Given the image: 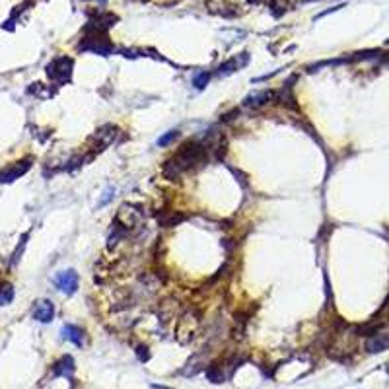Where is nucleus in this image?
I'll list each match as a JSON object with an SVG mask.
<instances>
[{
	"mask_svg": "<svg viewBox=\"0 0 389 389\" xmlns=\"http://www.w3.org/2000/svg\"><path fill=\"white\" fill-rule=\"evenodd\" d=\"M60 335H62V338L74 342L76 346H82V344H84V331H82L80 327H76V325H70V323L64 325V327L60 329Z\"/></svg>",
	"mask_w": 389,
	"mask_h": 389,
	"instance_id": "obj_7",
	"label": "nucleus"
},
{
	"mask_svg": "<svg viewBox=\"0 0 389 389\" xmlns=\"http://www.w3.org/2000/svg\"><path fill=\"white\" fill-rule=\"evenodd\" d=\"M389 348V333H376L366 340V350L370 354H380Z\"/></svg>",
	"mask_w": 389,
	"mask_h": 389,
	"instance_id": "obj_6",
	"label": "nucleus"
},
{
	"mask_svg": "<svg viewBox=\"0 0 389 389\" xmlns=\"http://www.w3.org/2000/svg\"><path fill=\"white\" fill-rule=\"evenodd\" d=\"M72 66H74L72 58H68V56H56V58H53L47 64V76L53 82L62 86V84L70 82V78H72Z\"/></svg>",
	"mask_w": 389,
	"mask_h": 389,
	"instance_id": "obj_2",
	"label": "nucleus"
},
{
	"mask_svg": "<svg viewBox=\"0 0 389 389\" xmlns=\"http://www.w3.org/2000/svg\"><path fill=\"white\" fill-rule=\"evenodd\" d=\"M55 286L62 292V294H74L78 290V275L76 271L68 269V271H60L55 277Z\"/></svg>",
	"mask_w": 389,
	"mask_h": 389,
	"instance_id": "obj_3",
	"label": "nucleus"
},
{
	"mask_svg": "<svg viewBox=\"0 0 389 389\" xmlns=\"http://www.w3.org/2000/svg\"><path fill=\"white\" fill-rule=\"evenodd\" d=\"M185 216H181V214H169V216H158V220L162 222V226H175V224H179L183 220Z\"/></svg>",
	"mask_w": 389,
	"mask_h": 389,
	"instance_id": "obj_13",
	"label": "nucleus"
},
{
	"mask_svg": "<svg viewBox=\"0 0 389 389\" xmlns=\"http://www.w3.org/2000/svg\"><path fill=\"white\" fill-rule=\"evenodd\" d=\"M98 2H100V4H105V0H98Z\"/></svg>",
	"mask_w": 389,
	"mask_h": 389,
	"instance_id": "obj_18",
	"label": "nucleus"
},
{
	"mask_svg": "<svg viewBox=\"0 0 389 389\" xmlns=\"http://www.w3.org/2000/svg\"><path fill=\"white\" fill-rule=\"evenodd\" d=\"M29 167H31L29 160H26V162L14 164V166L8 167V169H2V171H0V183H12L14 179L22 177V175H24V173H26Z\"/></svg>",
	"mask_w": 389,
	"mask_h": 389,
	"instance_id": "obj_5",
	"label": "nucleus"
},
{
	"mask_svg": "<svg viewBox=\"0 0 389 389\" xmlns=\"http://www.w3.org/2000/svg\"><path fill=\"white\" fill-rule=\"evenodd\" d=\"M55 317V306L49 300H39L33 306V319H37L39 323H49Z\"/></svg>",
	"mask_w": 389,
	"mask_h": 389,
	"instance_id": "obj_4",
	"label": "nucleus"
},
{
	"mask_svg": "<svg viewBox=\"0 0 389 389\" xmlns=\"http://www.w3.org/2000/svg\"><path fill=\"white\" fill-rule=\"evenodd\" d=\"M74 372V360L70 356H62L55 364V374L56 376H70Z\"/></svg>",
	"mask_w": 389,
	"mask_h": 389,
	"instance_id": "obj_9",
	"label": "nucleus"
},
{
	"mask_svg": "<svg viewBox=\"0 0 389 389\" xmlns=\"http://www.w3.org/2000/svg\"><path fill=\"white\" fill-rule=\"evenodd\" d=\"M205 160V148L197 142H187L181 146V150L169 160L164 167V173L167 177H177L181 171H187L195 164H201Z\"/></svg>",
	"mask_w": 389,
	"mask_h": 389,
	"instance_id": "obj_1",
	"label": "nucleus"
},
{
	"mask_svg": "<svg viewBox=\"0 0 389 389\" xmlns=\"http://www.w3.org/2000/svg\"><path fill=\"white\" fill-rule=\"evenodd\" d=\"M239 68V64H237V58H230V60H226L224 64L218 66V74L220 76H228V74H232V72H235Z\"/></svg>",
	"mask_w": 389,
	"mask_h": 389,
	"instance_id": "obj_10",
	"label": "nucleus"
},
{
	"mask_svg": "<svg viewBox=\"0 0 389 389\" xmlns=\"http://www.w3.org/2000/svg\"><path fill=\"white\" fill-rule=\"evenodd\" d=\"M208 80H210V74H208V72H199V74L193 78V86H195L197 90H205V86L208 84Z\"/></svg>",
	"mask_w": 389,
	"mask_h": 389,
	"instance_id": "obj_12",
	"label": "nucleus"
},
{
	"mask_svg": "<svg viewBox=\"0 0 389 389\" xmlns=\"http://www.w3.org/2000/svg\"><path fill=\"white\" fill-rule=\"evenodd\" d=\"M177 136H179V132H177V130H169V132H166L164 136H160V138H158V146H162V148H164V146H169Z\"/></svg>",
	"mask_w": 389,
	"mask_h": 389,
	"instance_id": "obj_14",
	"label": "nucleus"
},
{
	"mask_svg": "<svg viewBox=\"0 0 389 389\" xmlns=\"http://www.w3.org/2000/svg\"><path fill=\"white\" fill-rule=\"evenodd\" d=\"M306 2H319V0H306Z\"/></svg>",
	"mask_w": 389,
	"mask_h": 389,
	"instance_id": "obj_17",
	"label": "nucleus"
},
{
	"mask_svg": "<svg viewBox=\"0 0 389 389\" xmlns=\"http://www.w3.org/2000/svg\"><path fill=\"white\" fill-rule=\"evenodd\" d=\"M12 300H14V288L10 284L2 286L0 288V306H8Z\"/></svg>",
	"mask_w": 389,
	"mask_h": 389,
	"instance_id": "obj_11",
	"label": "nucleus"
},
{
	"mask_svg": "<svg viewBox=\"0 0 389 389\" xmlns=\"http://www.w3.org/2000/svg\"><path fill=\"white\" fill-rule=\"evenodd\" d=\"M273 96H275L273 92H257V94H253V96H249L245 100V105H249V107H261V105L269 104V100Z\"/></svg>",
	"mask_w": 389,
	"mask_h": 389,
	"instance_id": "obj_8",
	"label": "nucleus"
},
{
	"mask_svg": "<svg viewBox=\"0 0 389 389\" xmlns=\"http://www.w3.org/2000/svg\"><path fill=\"white\" fill-rule=\"evenodd\" d=\"M152 389H171V388H166V386H158V384H152Z\"/></svg>",
	"mask_w": 389,
	"mask_h": 389,
	"instance_id": "obj_16",
	"label": "nucleus"
},
{
	"mask_svg": "<svg viewBox=\"0 0 389 389\" xmlns=\"http://www.w3.org/2000/svg\"><path fill=\"white\" fill-rule=\"evenodd\" d=\"M111 189H107V191H105V193H104V197H102V201H100V207H104V205H107V201H109V199H111Z\"/></svg>",
	"mask_w": 389,
	"mask_h": 389,
	"instance_id": "obj_15",
	"label": "nucleus"
}]
</instances>
